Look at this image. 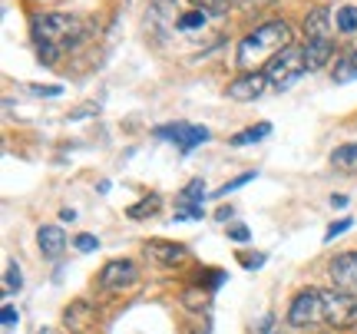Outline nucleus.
Instances as JSON below:
<instances>
[{
  "label": "nucleus",
  "instance_id": "18",
  "mask_svg": "<svg viewBox=\"0 0 357 334\" xmlns=\"http://www.w3.org/2000/svg\"><path fill=\"white\" fill-rule=\"evenodd\" d=\"M159 206H162V199L159 195H149V199H142V202H136V206L129 208V219H146V215H155L159 212Z\"/></svg>",
  "mask_w": 357,
  "mask_h": 334
},
{
  "label": "nucleus",
  "instance_id": "5",
  "mask_svg": "<svg viewBox=\"0 0 357 334\" xmlns=\"http://www.w3.org/2000/svg\"><path fill=\"white\" fill-rule=\"evenodd\" d=\"M324 321L337 328V331H347L357 324V295H347V291H324Z\"/></svg>",
  "mask_w": 357,
  "mask_h": 334
},
{
  "label": "nucleus",
  "instance_id": "14",
  "mask_svg": "<svg viewBox=\"0 0 357 334\" xmlns=\"http://www.w3.org/2000/svg\"><path fill=\"white\" fill-rule=\"evenodd\" d=\"M331 53H334V43H331V40H307V47H305L307 70H321V66L331 60Z\"/></svg>",
  "mask_w": 357,
  "mask_h": 334
},
{
  "label": "nucleus",
  "instance_id": "35",
  "mask_svg": "<svg viewBox=\"0 0 357 334\" xmlns=\"http://www.w3.org/2000/svg\"><path fill=\"white\" fill-rule=\"evenodd\" d=\"M40 334H53V331H40Z\"/></svg>",
  "mask_w": 357,
  "mask_h": 334
},
{
  "label": "nucleus",
  "instance_id": "8",
  "mask_svg": "<svg viewBox=\"0 0 357 334\" xmlns=\"http://www.w3.org/2000/svg\"><path fill=\"white\" fill-rule=\"evenodd\" d=\"M328 271H331V282L337 284V291L357 295V252L337 255L331 265H328Z\"/></svg>",
  "mask_w": 357,
  "mask_h": 334
},
{
  "label": "nucleus",
  "instance_id": "7",
  "mask_svg": "<svg viewBox=\"0 0 357 334\" xmlns=\"http://www.w3.org/2000/svg\"><path fill=\"white\" fill-rule=\"evenodd\" d=\"M159 139H172L178 146V153H192L199 142H205L212 132L205 126H189V123H176V126H159L155 129Z\"/></svg>",
  "mask_w": 357,
  "mask_h": 334
},
{
  "label": "nucleus",
  "instance_id": "9",
  "mask_svg": "<svg viewBox=\"0 0 357 334\" xmlns=\"http://www.w3.org/2000/svg\"><path fill=\"white\" fill-rule=\"evenodd\" d=\"M142 252H146L149 261L166 265V268H176V265H182V261L189 258V248H185V245H176V242H146Z\"/></svg>",
  "mask_w": 357,
  "mask_h": 334
},
{
  "label": "nucleus",
  "instance_id": "25",
  "mask_svg": "<svg viewBox=\"0 0 357 334\" xmlns=\"http://www.w3.org/2000/svg\"><path fill=\"white\" fill-rule=\"evenodd\" d=\"M252 179H255V172H242V176H238V179H231L229 182V185H222V189H218V199H222V195H229V192H235V189H242V185H245V182H252Z\"/></svg>",
  "mask_w": 357,
  "mask_h": 334
},
{
  "label": "nucleus",
  "instance_id": "23",
  "mask_svg": "<svg viewBox=\"0 0 357 334\" xmlns=\"http://www.w3.org/2000/svg\"><path fill=\"white\" fill-rule=\"evenodd\" d=\"M202 195H205V182L195 179L189 189L182 192V202H189V206H202Z\"/></svg>",
  "mask_w": 357,
  "mask_h": 334
},
{
  "label": "nucleus",
  "instance_id": "30",
  "mask_svg": "<svg viewBox=\"0 0 357 334\" xmlns=\"http://www.w3.org/2000/svg\"><path fill=\"white\" fill-rule=\"evenodd\" d=\"M0 321H3V331H10L13 321H17V308H13V305H3V311H0Z\"/></svg>",
  "mask_w": 357,
  "mask_h": 334
},
{
  "label": "nucleus",
  "instance_id": "27",
  "mask_svg": "<svg viewBox=\"0 0 357 334\" xmlns=\"http://www.w3.org/2000/svg\"><path fill=\"white\" fill-rule=\"evenodd\" d=\"M275 0H238V7H242L245 13H258V10H265V7H271Z\"/></svg>",
  "mask_w": 357,
  "mask_h": 334
},
{
  "label": "nucleus",
  "instance_id": "17",
  "mask_svg": "<svg viewBox=\"0 0 357 334\" xmlns=\"http://www.w3.org/2000/svg\"><path fill=\"white\" fill-rule=\"evenodd\" d=\"M334 24L341 33H354L357 30V3H344V7H337L334 13Z\"/></svg>",
  "mask_w": 357,
  "mask_h": 334
},
{
  "label": "nucleus",
  "instance_id": "15",
  "mask_svg": "<svg viewBox=\"0 0 357 334\" xmlns=\"http://www.w3.org/2000/svg\"><path fill=\"white\" fill-rule=\"evenodd\" d=\"M331 166L337 172H357V142H344L331 153Z\"/></svg>",
  "mask_w": 357,
  "mask_h": 334
},
{
  "label": "nucleus",
  "instance_id": "28",
  "mask_svg": "<svg viewBox=\"0 0 357 334\" xmlns=\"http://www.w3.org/2000/svg\"><path fill=\"white\" fill-rule=\"evenodd\" d=\"M79 248V252H96L100 248V242H96V235H77V242H73Z\"/></svg>",
  "mask_w": 357,
  "mask_h": 334
},
{
  "label": "nucleus",
  "instance_id": "21",
  "mask_svg": "<svg viewBox=\"0 0 357 334\" xmlns=\"http://www.w3.org/2000/svg\"><path fill=\"white\" fill-rule=\"evenodd\" d=\"M20 284H24V275L17 268V261H7V268H3V291L13 295V291H20Z\"/></svg>",
  "mask_w": 357,
  "mask_h": 334
},
{
  "label": "nucleus",
  "instance_id": "6",
  "mask_svg": "<svg viewBox=\"0 0 357 334\" xmlns=\"http://www.w3.org/2000/svg\"><path fill=\"white\" fill-rule=\"evenodd\" d=\"M136 278H139L136 261H129V258H113V261H106L100 271V288H106V291H123V288H129Z\"/></svg>",
  "mask_w": 357,
  "mask_h": 334
},
{
  "label": "nucleus",
  "instance_id": "12",
  "mask_svg": "<svg viewBox=\"0 0 357 334\" xmlns=\"http://www.w3.org/2000/svg\"><path fill=\"white\" fill-rule=\"evenodd\" d=\"M37 242H40V252L47 258H60L66 248V235L56 225H43V229L37 231Z\"/></svg>",
  "mask_w": 357,
  "mask_h": 334
},
{
  "label": "nucleus",
  "instance_id": "2",
  "mask_svg": "<svg viewBox=\"0 0 357 334\" xmlns=\"http://www.w3.org/2000/svg\"><path fill=\"white\" fill-rule=\"evenodd\" d=\"M288 47H291V26L284 24V20H268V24L255 26L238 43V70L258 73V66H268Z\"/></svg>",
  "mask_w": 357,
  "mask_h": 334
},
{
  "label": "nucleus",
  "instance_id": "19",
  "mask_svg": "<svg viewBox=\"0 0 357 334\" xmlns=\"http://www.w3.org/2000/svg\"><path fill=\"white\" fill-rule=\"evenodd\" d=\"M268 132H271V126H268V123H258V126L245 129V132H238V136H231V146H248V142H258V139H265Z\"/></svg>",
  "mask_w": 357,
  "mask_h": 334
},
{
  "label": "nucleus",
  "instance_id": "22",
  "mask_svg": "<svg viewBox=\"0 0 357 334\" xmlns=\"http://www.w3.org/2000/svg\"><path fill=\"white\" fill-rule=\"evenodd\" d=\"M199 10H205V13H229L238 0H192Z\"/></svg>",
  "mask_w": 357,
  "mask_h": 334
},
{
  "label": "nucleus",
  "instance_id": "24",
  "mask_svg": "<svg viewBox=\"0 0 357 334\" xmlns=\"http://www.w3.org/2000/svg\"><path fill=\"white\" fill-rule=\"evenodd\" d=\"M205 301H208V295H205L202 288H189V291L182 295V305H185V308H205Z\"/></svg>",
  "mask_w": 357,
  "mask_h": 334
},
{
  "label": "nucleus",
  "instance_id": "11",
  "mask_svg": "<svg viewBox=\"0 0 357 334\" xmlns=\"http://www.w3.org/2000/svg\"><path fill=\"white\" fill-rule=\"evenodd\" d=\"M305 33L307 40H331V13L328 7H314L305 17Z\"/></svg>",
  "mask_w": 357,
  "mask_h": 334
},
{
  "label": "nucleus",
  "instance_id": "34",
  "mask_svg": "<svg viewBox=\"0 0 357 334\" xmlns=\"http://www.w3.org/2000/svg\"><path fill=\"white\" fill-rule=\"evenodd\" d=\"M60 219H63V222H73V219H77V212H73V208H63V212H60Z\"/></svg>",
  "mask_w": 357,
  "mask_h": 334
},
{
  "label": "nucleus",
  "instance_id": "20",
  "mask_svg": "<svg viewBox=\"0 0 357 334\" xmlns=\"http://www.w3.org/2000/svg\"><path fill=\"white\" fill-rule=\"evenodd\" d=\"M334 79H337V83H351V79H357V56L337 60V66H334Z\"/></svg>",
  "mask_w": 357,
  "mask_h": 334
},
{
  "label": "nucleus",
  "instance_id": "32",
  "mask_svg": "<svg viewBox=\"0 0 357 334\" xmlns=\"http://www.w3.org/2000/svg\"><path fill=\"white\" fill-rule=\"evenodd\" d=\"M229 238H231V242H238V245L248 242V229H245V225H231V229H229Z\"/></svg>",
  "mask_w": 357,
  "mask_h": 334
},
{
  "label": "nucleus",
  "instance_id": "29",
  "mask_svg": "<svg viewBox=\"0 0 357 334\" xmlns=\"http://www.w3.org/2000/svg\"><path fill=\"white\" fill-rule=\"evenodd\" d=\"M351 225H354V222H351V219H341V222H334L331 229H328V235H324V242H334V238H337L341 231H347V229H351Z\"/></svg>",
  "mask_w": 357,
  "mask_h": 334
},
{
  "label": "nucleus",
  "instance_id": "10",
  "mask_svg": "<svg viewBox=\"0 0 357 334\" xmlns=\"http://www.w3.org/2000/svg\"><path fill=\"white\" fill-rule=\"evenodd\" d=\"M265 86H268L265 73H245V77L229 83V96L238 100V103H252V100H258V96L265 93Z\"/></svg>",
  "mask_w": 357,
  "mask_h": 334
},
{
  "label": "nucleus",
  "instance_id": "3",
  "mask_svg": "<svg viewBox=\"0 0 357 334\" xmlns=\"http://www.w3.org/2000/svg\"><path fill=\"white\" fill-rule=\"evenodd\" d=\"M307 73V60H305V47H288V50H281L271 63L265 66V77L268 83H275L278 90H284V86H291L298 77H305Z\"/></svg>",
  "mask_w": 357,
  "mask_h": 334
},
{
  "label": "nucleus",
  "instance_id": "13",
  "mask_svg": "<svg viewBox=\"0 0 357 334\" xmlns=\"http://www.w3.org/2000/svg\"><path fill=\"white\" fill-rule=\"evenodd\" d=\"M208 26V13L199 10V7H192V10H182L178 13L176 26H172V33H199Z\"/></svg>",
  "mask_w": 357,
  "mask_h": 334
},
{
  "label": "nucleus",
  "instance_id": "26",
  "mask_svg": "<svg viewBox=\"0 0 357 334\" xmlns=\"http://www.w3.org/2000/svg\"><path fill=\"white\" fill-rule=\"evenodd\" d=\"M185 219H202V206L182 202V212H176V222H185Z\"/></svg>",
  "mask_w": 357,
  "mask_h": 334
},
{
  "label": "nucleus",
  "instance_id": "16",
  "mask_svg": "<svg viewBox=\"0 0 357 334\" xmlns=\"http://www.w3.org/2000/svg\"><path fill=\"white\" fill-rule=\"evenodd\" d=\"M63 321H66V328H73V331L79 334L89 324V305H86V301H73V305L66 308Z\"/></svg>",
  "mask_w": 357,
  "mask_h": 334
},
{
  "label": "nucleus",
  "instance_id": "1",
  "mask_svg": "<svg viewBox=\"0 0 357 334\" xmlns=\"http://www.w3.org/2000/svg\"><path fill=\"white\" fill-rule=\"evenodd\" d=\"M83 33H86L83 20L70 17V13H40L30 24V37H33V47L43 63H53L60 53L73 50L83 40Z\"/></svg>",
  "mask_w": 357,
  "mask_h": 334
},
{
  "label": "nucleus",
  "instance_id": "33",
  "mask_svg": "<svg viewBox=\"0 0 357 334\" xmlns=\"http://www.w3.org/2000/svg\"><path fill=\"white\" fill-rule=\"evenodd\" d=\"M242 265L245 268H261V265H265V255H261V252H258V255H245Z\"/></svg>",
  "mask_w": 357,
  "mask_h": 334
},
{
  "label": "nucleus",
  "instance_id": "31",
  "mask_svg": "<svg viewBox=\"0 0 357 334\" xmlns=\"http://www.w3.org/2000/svg\"><path fill=\"white\" fill-rule=\"evenodd\" d=\"M30 93H33V96H60V93H63V86H30Z\"/></svg>",
  "mask_w": 357,
  "mask_h": 334
},
{
  "label": "nucleus",
  "instance_id": "4",
  "mask_svg": "<svg viewBox=\"0 0 357 334\" xmlns=\"http://www.w3.org/2000/svg\"><path fill=\"white\" fill-rule=\"evenodd\" d=\"M318 321H324V291L307 288L301 295H294L291 308H288V324L291 328H311Z\"/></svg>",
  "mask_w": 357,
  "mask_h": 334
}]
</instances>
